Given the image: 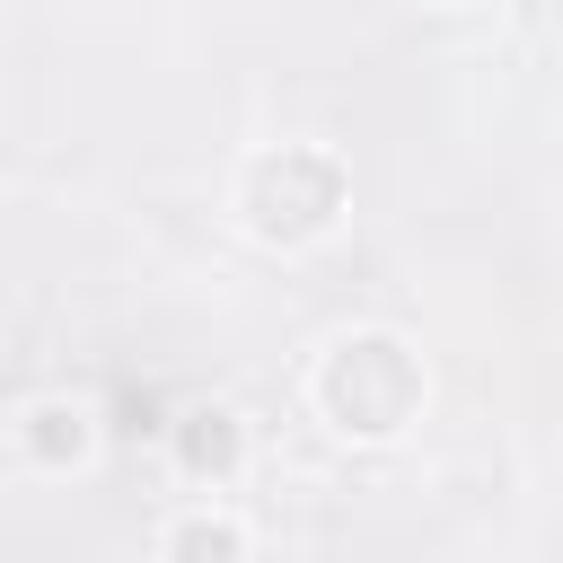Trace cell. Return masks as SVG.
<instances>
[{"label":"cell","mask_w":563,"mask_h":563,"mask_svg":"<svg viewBox=\"0 0 563 563\" xmlns=\"http://www.w3.org/2000/svg\"><path fill=\"white\" fill-rule=\"evenodd\" d=\"M343 158H325V150H308V141H282V150H264V158H246V176H238V211H246V229L264 238V246H308V238H325L334 220H343Z\"/></svg>","instance_id":"2"},{"label":"cell","mask_w":563,"mask_h":563,"mask_svg":"<svg viewBox=\"0 0 563 563\" xmlns=\"http://www.w3.org/2000/svg\"><path fill=\"white\" fill-rule=\"evenodd\" d=\"M440 9H457V0H440Z\"/></svg>","instance_id":"6"},{"label":"cell","mask_w":563,"mask_h":563,"mask_svg":"<svg viewBox=\"0 0 563 563\" xmlns=\"http://www.w3.org/2000/svg\"><path fill=\"white\" fill-rule=\"evenodd\" d=\"M18 440H26V457H35V466H79V457H88V405L44 396V405H26Z\"/></svg>","instance_id":"4"},{"label":"cell","mask_w":563,"mask_h":563,"mask_svg":"<svg viewBox=\"0 0 563 563\" xmlns=\"http://www.w3.org/2000/svg\"><path fill=\"white\" fill-rule=\"evenodd\" d=\"M167 563H246V528L220 510H194L167 528Z\"/></svg>","instance_id":"5"},{"label":"cell","mask_w":563,"mask_h":563,"mask_svg":"<svg viewBox=\"0 0 563 563\" xmlns=\"http://www.w3.org/2000/svg\"><path fill=\"white\" fill-rule=\"evenodd\" d=\"M167 449H176V466H185L194 484H229V475L246 466V431H238L229 405H194V413H176V422H167Z\"/></svg>","instance_id":"3"},{"label":"cell","mask_w":563,"mask_h":563,"mask_svg":"<svg viewBox=\"0 0 563 563\" xmlns=\"http://www.w3.org/2000/svg\"><path fill=\"white\" fill-rule=\"evenodd\" d=\"M308 396H317L325 431H343V440H396V431L422 413V361H413L405 334L361 325V334H343V343L317 361Z\"/></svg>","instance_id":"1"}]
</instances>
